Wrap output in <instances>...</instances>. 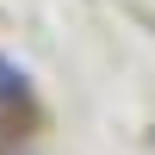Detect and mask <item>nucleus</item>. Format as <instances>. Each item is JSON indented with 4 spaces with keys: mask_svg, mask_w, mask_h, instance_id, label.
I'll use <instances>...</instances> for the list:
<instances>
[{
    "mask_svg": "<svg viewBox=\"0 0 155 155\" xmlns=\"http://www.w3.org/2000/svg\"><path fill=\"white\" fill-rule=\"evenodd\" d=\"M0 106H6V112L12 106H31V74H25L6 50H0Z\"/></svg>",
    "mask_w": 155,
    "mask_h": 155,
    "instance_id": "obj_1",
    "label": "nucleus"
}]
</instances>
